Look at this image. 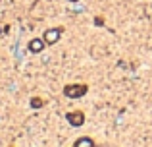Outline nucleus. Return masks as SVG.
Here are the masks:
<instances>
[{
    "mask_svg": "<svg viewBox=\"0 0 152 147\" xmlns=\"http://www.w3.org/2000/svg\"><path fill=\"white\" fill-rule=\"evenodd\" d=\"M87 91H89V87L85 83H69L64 87V95L67 99H81L87 95Z\"/></svg>",
    "mask_w": 152,
    "mask_h": 147,
    "instance_id": "obj_1",
    "label": "nucleus"
},
{
    "mask_svg": "<svg viewBox=\"0 0 152 147\" xmlns=\"http://www.w3.org/2000/svg\"><path fill=\"white\" fill-rule=\"evenodd\" d=\"M60 37H62V27H52V29H46L45 35H42V39H45L46 45H56V43L60 41Z\"/></svg>",
    "mask_w": 152,
    "mask_h": 147,
    "instance_id": "obj_2",
    "label": "nucleus"
},
{
    "mask_svg": "<svg viewBox=\"0 0 152 147\" xmlns=\"http://www.w3.org/2000/svg\"><path fill=\"white\" fill-rule=\"evenodd\" d=\"M66 120L69 122V126L79 128V126L85 124V114H83L81 110H73V112H67V114H66Z\"/></svg>",
    "mask_w": 152,
    "mask_h": 147,
    "instance_id": "obj_3",
    "label": "nucleus"
},
{
    "mask_svg": "<svg viewBox=\"0 0 152 147\" xmlns=\"http://www.w3.org/2000/svg\"><path fill=\"white\" fill-rule=\"evenodd\" d=\"M45 47H46L45 39H39V37H35V39H31V41H29L27 49H29L33 54H39V52H42V49H45Z\"/></svg>",
    "mask_w": 152,
    "mask_h": 147,
    "instance_id": "obj_4",
    "label": "nucleus"
},
{
    "mask_svg": "<svg viewBox=\"0 0 152 147\" xmlns=\"http://www.w3.org/2000/svg\"><path fill=\"white\" fill-rule=\"evenodd\" d=\"M73 147H94V141L91 137H81L73 143Z\"/></svg>",
    "mask_w": 152,
    "mask_h": 147,
    "instance_id": "obj_5",
    "label": "nucleus"
},
{
    "mask_svg": "<svg viewBox=\"0 0 152 147\" xmlns=\"http://www.w3.org/2000/svg\"><path fill=\"white\" fill-rule=\"evenodd\" d=\"M29 105H31V109L39 110V109H41V106H42V99H41V97H31Z\"/></svg>",
    "mask_w": 152,
    "mask_h": 147,
    "instance_id": "obj_6",
    "label": "nucleus"
},
{
    "mask_svg": "<svg viewBox=\"0 0 152 147\" xmlns=\"http://www.w3.org/2000/svg\"><path fill=\"white\" fill-rule=\"evenodd\" d=\"M69 2H79V0H69Z\"/></svg>",
    "mask_w": 152,
    "mask_h": 147,
    "instance_id": "obj_7",
    "label": "nucleus"
},
{
    "mask_svg": "<svg viewBox=\"0 0 152 147\" xmlns=\"http://www.w3.org/2000/svg\"><path fill=\"white\" fill-rule=\"evenodd\" d=\"M0 33H2V29H0Z\"/></svg>",
    "mask_w": 152,
    "mask_h": 147,
    "instance_id": "obj_8",
    "label": "nucleus"
}]
</instances>
